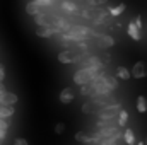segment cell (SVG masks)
I'll return each instance as SVG.
<instances>
[{
	"label": "cell",
	"instance_id": "19",
	"mask_svg": "<svg viewBox=\"0 0 147 145\" xmlns=\"http://www.w3.org/2000/svg\"><path fill=\"white\" fill-rule=\"evenodd\" d=\"M55 132H57L58 135H62V133L65 132V123H58V125L55 126Z\"/></svg>",
	"mask_w": 147,
	"mask_h": 145
},
{
	"label": "cell",
	"instance_id": "28",
	"mask_svg": "<svg viewBox=\"0 0 147 145\" xmlns=\"http://www.w3.org/2000/svg\"><path fill=\"white\" fill-rule=\"evenodd\" d=\"M0 108H2V104H0Z\"/></svg>",
	"mask_w": 147,
	"mask_h": 145
},
{
	"label": "cell",
	"instance_id": "2",
	"mask_svg": "<svg viewBox=\"0 0 147 145\" xmlns=\"http://www.w3.org/2000/svg\"><path fill=\"white\" fill-rule=\"evenodd\" d=\"M121 111V104L120 103H115V104H108V106H103V108L98 111V116L99 119H105V121H113L118 113Z\"/></svg>",
	"mask_w": 147,
	"mask_h": 145
},
{
	"label": "cell",
	"instance_id": "13",
	"mask_svg": "<svg viewBox=\"0 0 147 145\" xmlns=\"http://www.w3.org/2000/svg\"><path fill=\"white\" fill-rule=\"evenodd\" d=\"M123 140H125V144L127 145H135V135H134V130L127 128V130L123 132Z\"/></svg>",
	"mask_w": 147,
	"mask_h": 145
},
{
	"label": "cell",
	"instance_id": "1",
	"mask_svg": "<svg viewBox=\"0 0 147 145\" xmlns=\"http://www.w3.org/2000/svg\"><path fill=\"white\" fill-rule=\"evenodd\" d=\"M99 73H101V68L98 67H82L74 73V82L77 85H86V84H91Z\"/></svg>",
	"mask_w": 147,
	"mask_h": 145
},
{
	"label": "cell",
	"instance_id": "8",
	"mask_svg": "<svg viewBox=\"0 0 147 145\" xmlns=\"http://www.w3.org/2000/svg\"><path fill=\"white\" fill-rule=\"evenodd\" d=\"M39 9H41V5L38 3L36 0H31V2H28V3H26V14H28V15H31V17H36L38 14H41V12H39Z\"/></svg>",
	"mask_w": 147,
	"mask_h": 145
},
{
	"label": "cell",
	"instance_id": "10",
	"mask_svg": "<svg viewBox=\"0 0 147 145\" xmlns=\"http://www.w3.org/2000/svg\"><path fill=\"white\" fill-rule=\"evenodd\" d=\"M58 62L63 63V65H69V63L75 62V56H74L72 51H60L58 53Z\"/></svg>",
	"mask_w": 147,
	"mask_h": 145
},
{
	"label": "cell",
	"instance_id": "25",
	"mask_svg": "<svg viewBox=\"0 0 147 145\" xmlns=\"http://www.w3.org/2000/svg\"><path fill=\"white\" fill-rule=\"evenodd\" d=\"M2 92H5V85H3V82H0V94Z\"/></svg>",
	"mask_w": 147,
	"mask_h": 145
},
{
	"label": "cell",
	"instance_id": "16",
	"mask_svg": "<svg viewBox=\"0 0 147 145\" xmlns=\"http://www.w3.org/2000/svg\"><path fill=\"white\" fill-rule=\"evenodd\" d=\"M127 123H128V113L125 109H121L118 113V126H125Z\"/></svg>",
	"mask_w": 147,
	"mask_h": 145
},
{
	"label": "cell",
	"instance_id": "17",
	"mask_svg": "<svg viewBox=\"0 0 147 145\" xmlns=\"http://www.w3.org/2000/svg\"><path fill=\"white\" fill-rule=\"evenodd\" d=\"M92 106H94V101H92V103H86V104L82 106V111H84L86 114H89V113H92Z\"/></svg>",
	"mask_w": 147,
	"mask_h": 145
},
{
	"label": "cell",
	"instance_id": "11",
	"mask_svg": "<svg viewBox=\"0 0 147 145\" xmlns=\"http://www.w3.org/2000/svg\"><path fill=\"white\" fill-rule=\"evenodd\" d=\"M125 9H127V7H125V3H118L116 7H110V9H108V12H110L111 17H118V15H121V14L125 12Z\"/></svg>",
	"mask_w": 147,
	"mask_h": 145
},
{
	"label": "cell",
	"instance_id": "22",
	"mask_svg": "<svg viewBox=\"0 0 147 145\" xmlns=\"http://www.w3.org/2000/svg\"><path fill=\"white\" fill-rule=\"evenodd\" d=\"M36 2L41 5V7H43V5H51V3H53V0H36Z\"/></svg>",
	"mask_w": 147,
	"mask_h": 145
},
{
	"label": "cell",
	"instance_id": "18",
	"mask_svg": "<svg viewBox=\"0 0 147 145\" xmlns=\"http://www.w3.org/2000/svg\"><path fill=\"white\" fill-rule=\"evenodd\" d=\"M7 130H9V123H7V119H3V118H0V132H3V133H7Z\"/></svg>",
	"mask_w": 147,
	"mask_h": 145
},
{
	"label": "cell",
	"instance_id": "27",
	"mask_svg": "<svg viewBox=\"0 0 147 145\" xmlns=\"http://www.w3.org/2000/svg\"><path fill=\"white\" fill-rule=\"evenodd\" d=\"M146 145H147V138H146Z\"/></svg>",
	"mask_w": 147,
	"mask_h": 145
},
{
	"label": "cell",
	"instance_id": "7",
	"mask_svg": "<svg viewBox=\"0 0 147 145\" xmlns=\"http://www.w3.org/2000/svg\"><path fill=\"white\" fill-rule=\"evenodd\" d=\"M127 33H128V36L132 38L134 41H140V39H142V31L135 26V22H134V21H132V22H128Z\"/></svg>",
	"mask_w": 147,
	"mask_h": 145
},
{
	"label": "cell",
	"instance_id": "21",
	"mask_svg": "<svg viewBox=\"0 0 147 145\" xmlns=\"http://www.w3.org/2000/svg\"><path fill=\"white\" fill-rule=\"evenodd\" d=\"M91 5H106L108 3V0H87Z\"/></svg>",
	"mask_w": 147,
	"mask_h": 145
},
{
	"label": "cell",
	"instance_id": "9",
	"mask_svg": "<svg viewBox=\"0 0 147 145\" xmlns=\"http://www.w3.org/2000/svg\"><path fill=\"white\" fill-rule=\"evenodd\" d=\"M96 44L99 48H111V46H115V39L111 36H108V34H101V36H98Z\"/></svg>",
	"mask_w": 147,
	"mask_h": 145
},
{
	"label": "cell",
	"instance_id": "20",
	"mask_svg": "<svg viewBox=\"0 0 147 145\" xmlns=\"http://www.w3.org/2000/svg\"><path fill=\"white\" fill-rule=\"evenodd\" d=\"M14 145H29V144H28V140H26V138L17 137V138H14Z\"/></svg>",
	"mask_w": 147,
	"mask_h": 145
},
{
	"label": "cell",
	"instance_id": "3",
	"mask_svg": "<svg viewBox=\"0 0 147 145\" xmlns=\"http://www.w3.org/2000/svg\"><path fill=\"white\" fill-rule=\"evenodd\" d=\"M17 101H19V96L14 94V92L5 91V92L0 94V104H2V106H14Z\"/></svg>",
	"mask_w": 147,
	"mask_h": 145
},
{
	"label": "cell",
	"instance_id": "6",
	"mask_svg": "<svg viewBox=\"0 0 147 145\" xmlns=\"http://www.w3.org/2000/svg\"><path fill=\"white\" fill-rule=\"evenodd\" d=\"M74 91L70 87H65V89H62V92H60V96H58V99H60V103L62 104H70L74 101Z\"/></svg>",
	"mask_w": 147,
	"mask_h": 145
},
{
	"label": "cell",
	"instance_id": "15",
	"mask_svg": "<svg viewBox=\"0 0 147 145\" xmlns=\"http://www.w3.org/2000/svg\"><path fill=\"white\" fill-rule=\"evenodd\" d=\"M137 111L139 113H147V99L144 97V96H139L137 97Z\"/></svg>",
	"mask_w": 147,
	"mask_h": 145
},
{
	"label": "cell",
	"instance_id": "12",
	"mask_svg": "<svg viewBox=\"0 0 147 145\" xmlns=\"http://www.w3.org/2000/svg\"><path fill=\"white\" fill-rule=\"evenodd\" d=\"M62 7H63V10H67L69 14H77V12H79V7H77L74 2H70V0H63V2H62Z\"/></svg>",
	"mask_w": 147,
	"mask_h": 145
},
{
	"label": "cell",
	"instance_id": "26",
	"mask_svg": "<svg viewBox=\"0 0 147 145\" xmlns=\"http://www.w3.org/2000/svg\"><path fill=\"white\" fill-rule=\"evenodd\" d=\"M137 145H146V142H137Z\"/></svg>",
	"mask_w": 147,
	"mask_h": 145
},
{
	"label": "cell",
	"instance_id": "23",
	"mask_svg": "<svg viewBox=\"0 0 147 145\" xmlns=\"http://www.w3.org/2000/svg\"><path fill=\"white\" fill-rule=\"evenodd\" d=\"M3 79H5V68H3V65L0 63V82H3Z\"/></svg>",
	"mask_w": 147,
	"mask_h": 145
},
{
	"label": "cell",
	"instance_id": "4",
	"mask_svg": "<svg viewBox=\"0 0 147 145\" xmlns=\"http://www.w3.org/2000/svg\"><path fill=\"white\" fill-rule=\"evenodd\" d=\"M60 31V28H53V26H38L36 36L39 38H51L53 34H57Z\"/></svg>",
	"mask_w": 147,
	"mask_h": 145
},
{
	"label": "cell",
	"instance_id": "14",
	"mask_svg": "<svg viewBox=\"0 0 147 145\" xmlns=\"http://www.w3.org/2000/svg\"><path fill=\"white\" fill-rule=\"evenodd\" d=\"M116 77L121 79V80H128V79L132 77V72H130L128 68H125V67H118V68H116Z\"/></svg>",
	"mask_w": 147,
	"mask_h": 145
},
{
	"label": "cell",
	"instance_id": "5",
	"mask_svg": "<svg viewBox=\"0 0 147 145\" xmlns=\"http://www.w3.org/2000/svg\"><path fill=\"white\" fill-rule=\"evenodd\" d=\"M132 77L134 79H144L147 75V68H146V63L144 62H137L134 67H132Z\"/></svg>",
	"mask_w": 147,
	"mask_h": 145
},
{
	"label": "cell",
	"instance_id": "24",
	"mask_svg": "<svg viewBox=\"0 0 147 145\" xmlns=\"http://www.w3.org/2000/svg\"><path fill=\"white\" fill-rule=\"evenodd\" d=\"M134 22H135V26L142 31V19H140V17H135V21H134Z\"/></svg>",
	"mask_w": 147,
	"mask_h": 145
}]
</instances>
